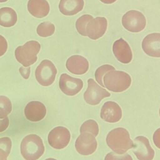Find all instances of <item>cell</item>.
Here are the masks:
<instances>
[{
  "mask_svg": "<svg viewBox=\"0 0 160 160\" xmlns=\"http://www.w3.org/2000/svg\"><path fill=\"white\" fill-rule=\"evenodd\" d=\"M106 141L109 147L119 155L125 154L133 148V141L128 131L124 128H117L111 131L107 135Z\"/></svg>",
  "mask_w": 160,
  "mask_h": 160,
  "instance_id": "obj_1",
  "label": "cell"
},
{
  "mask_svg": "<svg viewBox=\"0 0 160 160\" xmlns=\"http://www.w3.org/2000/svg\"><path fill=\"white\" fill-rule=\"evenodd\" d=\"M45 149L42 139L36 134L27 135L21 143V153L26 160H38L44 154Z\"/></svg>",
  "mask_w": 160,
  "mask_h": 160,
  "instance_id": "obj_2",
  "label": "cell"
},
{
  "mask_svg": "<svg viewBox=\"0 0 160 160\" xmlns=\"http://www.w3.org/2000/svg\"><path fill=\"white\" fill-rule=\"evenodd\" d=\"M103 84L110 91L121 92L125 91L131 84V78L126 72L112 70L103 77Z\"/></svg>",
  "mask_w": 160,
  "mask_h": 160,
  "instance_id": "obj_3",
  "label": "cell"
},
{
  "mask_svg": "<svg viewBox=\"0 0 160 160\" xmlns=\"http://www.w3.org/2000/svg\"><path fill=\"white\" fill-rule=\"evenodd\" d=\"M40 48L41 46L37 41H28L23 46L17 48L15 50V57L18 62L24 67H29L37 61V55Z\"/></svg>",
  "mask_w": 160,
  "mask_h": 160,
  "instance_id": "obj_4",
  "label": "cell"
},
{
  "mask_svg": "<svg viewBox=\"0 0 160 160\" xmlns=\"http://www.w3.org/2000/svg\"><path fill=\"white\" fill-rule=\"evenodd\" d=\"M57 73V69L52 62L43 60L36 69V78L41 85L49 86L55 81Z\"/></svg>",
  "mask_w": 160,
  "mask_h": 160,
  "instance_id": "obj_5",
  "label": "cell"
},
{
  "mask_svg": "<svg viewBox=\"0 0 160 160\" xmlns=\"http://www.w3.org/2000/svg\"><path fill=\"white\" fill-rule=\"evenodd\" d=\"M122 25L132 32H139L146 26V19L142 12L132 10L127 12L122 17Z\"/></svg>",
  "mask_w": 160,
  "mask_h": 160,
  "instance_id": "obj_6",
  "label": "cell"
},
{
  "mask_svg": "<svg viewBox=\"0 0 160 160\" xmlns=\"http://www.w3.org/2000/svg\"><path fill=\"white\" fill-rule=\"evenodd\" d=\"M110 96L111 94L106 89L100 86L94 79H88V87L84 94V99L88 104L98 105L103 98Z\"/></svg>",
  "mask_w": 160,
  "mask_h": 160,
  "instance_id": "obj_7",
  "label": "cell"
},
{
  "mask_svg": "<svg viewBox=\"0 0 160 160\" xmlns=\"http://www.w3.org/2000/svg\"><path fill=\"white\" fill-rule=\"evenodd\" d=\"M71 138L69 130L63 127L54 128L49 133L48 141L50 145L56 149H62L67 146Z\"/></svg>",
  "mask_w": 160,
  "mask_h": 160,
  "instance_id": "obj_8",
  "label": "cell"
},
{
  "mask_svg": "<svg viewBox=\"0 0 160 160\" xmlns=\"http://www.w3.org/2000/svg\"><path fill=\"white\" fill-rule=\"evenodd\" d=\"M132 152L139 160H153L155 152L149 140L143 136L136 137L133 142Z\"/></svg>",
  "mask_w": 160,
  "mask_h": 160,
  "instance_id": "obj_9",
  "label": "cell"
},
{
  "mask_svg": "<svg viewBox=\"0 0 160 160\" xmlns=\"http://www.w3.org/2000/svg\"><path fill=\"white\" fill-rule=\"evenodd\" d=\"M95 136L89 132L81 133L76 140L75 147L77 151L83 156L92 155L96 151L98 143Z\"/></svg>",
  "mask_w": 160,
  "mask_h": 160,
  "instance_id": "obj_10",
  "label": "cell"
},
{
  "mask_svg": "<svg viewBox=\"0 0 160 160\" xmlns=\"http://www.w3.org/2000/svg\"><path fill=\"white\" fill-rule=\"evenodd\" d=\"M83 86L82 81L79 78H72L67 74L60 77L59 87L62 92L69 96H74L79 93Z\"/></svg>",
  "mask_w": 160,
  "mask_h": 160,
  "instance_id": "obj_11",
  "label": "cell"
},
{
  "mask_svg": "<svg viewBox=\"0 0 160 160\" xmlns=\"http://www.w3.org/2000/svg\"><path fill=\"white\" fill-rule=\"evenodd\" d=\"M107 19L104 17H97L88 22L86 28L87 36L97 40L105 34L107 28Z\"/></svg>",
  "mask_w": 160,
  "mask_h": 160,
  "instance_id": "obj_12",
  "label": "cell"
},
{
  "mask_svg": "<svg viewBox=\"0 0 160 160\" xmlns=\"http://www.w3.org/2000/svg\"><path fill=\"white\" fill-rule=\"evenodd\" d=\"M122 111L119 105L113 101L106 102L101 110L100 117L108 123L118 122L122 118Z\"/></svg>",
  "mask_w": 160,
  "mask_h": 160,
  "instance_id": "obj_13",
  "label": "cell"
},
{
  "mask_svg": "<svg viewBox=\"0 0 160 160\" xmlns=\"http://www.w3.org/2000/svg\"><path fill=\"white\" fill-rule=\"evenodd\" d=\"M142 48L147 55L160 58V33H153L146 36L142 42Z\"/></svg>",
  "mask_w": 160,
  "mask_h": 160,
  "instance_id": "obj_14",
  "label": "cell"
},
{
  "mask_svg": "<svg viewBox=\"0 0 160 160\" xmlns=\"http://www.w3.org/2000/svg\"><path fill=\"white\" fill-rule=\"evenodd\" d=\"M47 109L42 102L37 101L29 102L24 108V115L29 121L38 122L46 116Z\"/></svg>",
  "mask_w": 160,
  "mask_h": 160,
  "instance_id": "obj_15",
  "label": "cell"
},
{
  "mask_svg": "<svg viewBox=\"0 0 160 160\" xmlns=\"http://www.w3.org/2000/svg\"><path fill=\"white\" fill-rule=\"evenodd\" d=\"M113 52L120 62L128 64L132 59V53L129 44L123 38L116 40L113 45Z\"/></svg>",
  "mask_w": 160,
  "mask_h": 160,
  "instance_id": "obj_16",
  "label": "cell"
},
{
  "mask_svg": "<svg viewBox=\"0 0 160 160\" xmlns=\"http://www.w3.org/2000/svg\"><path fill=\"white\" fill-rule=\"evenodd\" d=\"M66 67L70 73L74 75H82L87 72L89 63L84 57L80 55H73L68 59Z\"/></svg>",
  "mask_w": 160,
  "mask_h": 160,
  "instance_id": "obj_17",
  "label": "cell"
},
{
  "mask_svg": "<svg viewBox=\"0 0 160 160\" xmlns=\"http://www.w3.org/2000/svg\"><path fill=\"white\" fill-rule=\"evenodd\" d=\"M27 8L32 16L38 18L48 16L50 11L49 4L46 0H29Z\"/></svg>",
  "mask_w": 160,
  "mask_h": 160,
  "instance_id": "obj_18",
  "label": "cell"
},
{
  "mask_svg": "<svg viewBox=\"0 0 160 160\" xmlns=\"http://www.w3.org/2000/svg\"><path fill=\"white\" fill-rule=\"evenodd\" d=\"M84 5V0H61L59 8L64 15L73 16L82 11Z\"/></svg>",
  "mask_w": 160,
  "mask_h": 160,
  "instance_id": "obj_19",
  "label": "cell"
},
{
  "mask_svg": "<svg viewBox=\"0 0 160 160\" xmlns=\"http://www.w3.org/2000/svg\"><path fill=\"white\" fill-rule=\"evenodd\" d=\"M18 21V15L13 8L3 7L0 8V25L4 27L14 26Z\"/></svg>",
  "mask_w": 160,
  "mask_h": 160,
  "instance_id": "obj_20",
  "label": "cell"
},
{
  "mask_svg": "<svg viewBox=\"0 0 160 160\" xmlns=\"http://www.w3.org/2000/svg\"><path fill=\"white\" fill-rule=\"evenodd\" d=\"M55 27L54 24L48 22H42L37 28V32L39 36L46 38L51 36L55 32Z\"/></svg>",
  "mask_w": 160,
  "mask_h": 160,
  "instance_id": "obj_21",
  "label": "cell"
},
{
  "mask_svg": "<svg viewBox=\"0 0 160 160\" xmlns=\"http://www.w3.org/2000/svg\"><path fill=\"white\" fill-rule=\"evenodd\" d=\"M12 109V103L9 99L5 96H0V119L8 117Z\"/></svg>",
  "mask_w": 160,
  "mask_h": 160,
  "instance_id": "obj_22",
  "label": "cell"
},
{
  "mask_svg": "<svg viewBox=\"0 0 160 160\" xmlns=\"http://www.w3.org/2000/svg\"><path fill=\"white\" fill-rule=\"evenodd\" d=\"M12 147V142L8 137L0 138V160H7Z\"/></svg>",
  "mask_w": 160,
  "mask_h": 160,
  "instance_id": "obj_23",
  "label": "cell"
},
{
  "mask_svg": "<svg viewBox=\"0 0 160 160\" xmlns=\"http://www.w3.org/2000/svg\"><path fill=\"white\" fill-rule=\"evenodd\" d=\"M99 127L97 122L90 119L84 122L80 128L81 133L89 132L92 133L95 137L98 136L99 133Z\"/></svg>",
  "mask_w": 160,
  "mask_h": 160,
  "instance_id": "obj_24",
  "label": "cell"
},
{
  "mask_svg": "<svg viewBox=\"0 0 160 160\" xmlns=\"http://www.w3.org/2000/svg\"><path fill=\"white\" fill-rule=\"evenodd\" d=\"M94 19L92 16L89 15H83L77 21L76 23V28L79 33L83 36H87L86 32V28L88 23L90 21Z\"/></svg>",
  "mask_w": 160,
  "mask_h": 160,
  "instance_id": "obj_25",
  "label": "cell"
},
{
  "mask_svg": "<svg viewBox=\"0 0 160 160\" xmlns=\"http://www.w3.org/2000/svg\"><path fill=\"white\" fill-rule=\"evenodd\" d=\"M114 70H115V68L110 65H104L100 67L95 72V76L96 81L102 87H104L105 86L102 82L103 77L107 72Z\"/></svg>",
  "mask_w": 160,
  "mask_h": 160,
  "instance_id": "obj_26",
  "label": "cell"
},
{
  "mask_svg": "<svg viewBox=\"0 0 160 160\" xmlns=\"http://www.w3.org/2000/svg\"><path fill=\"white\" fill-rule=\"evenodd\" d=\"M104 160H133L130 155L128 154L122 155L117 154L114 152H111L107 154Z\"/></svg>",
  "mask_w": 160,
  "mask_h": 160,
  "instance_id": "obj_27",
  "label": "cell"
},
{
  "mask_svg": "<svg viewBox=\"0 0 160 160\" xmlns=\"http://www.w3.org/2000/svg\"><path fill=\"white\" fill-rule=\"evenodd\" d=\"M8 43L6 39L0 35V57L3 55L7 51Z\"/></svg>",
  "mask_w": 160,
  "mask_h": 160,
  "instance_id": "obj_28",
  "label": "cell"
},
{
  "mask_svg": "<svg viewBox=\"0 0 160 160\" xmlns=\"http://www.w3.org/2000/svg\"><path fill=\"white\" fill-rule=\"evenodd\" d=\"M153 140L156 146L160 149V128L157 129L154 132Z\"/></svg>",
  "mask_w": 160,
  "mask_h": 160,
  "instance_id": "obj_29",
  "label": "cell"
},
{
  "mask_svg": "<svg viewBox=\"0 0 160 160\" xmlns=\"http://www.w3.org/2000/svg\"><path fill=\"white\" fill-rule=\"evenodd\" d=\"M9 125V120L8 118L0 119V132L5 131L8 128Z\"/></svg>",
  "mask_w": 160,
  "mask_h": 160,
  "instance_id": "obj_30",
  "label": "cell"
},
{
  "mask_svg": "<svg viewBox=\"0 0 160 160\" xmlns=\"http://www.w3.org/2000/svg\"><path fill=\"white\" fill-rule=\"evenodd\" d=\"M26 68V67H25ZM25 68L21 67L19 68V72L22 78L24 79H28L30 77V72H31V69L30 68Z\"/></svg>",
  "mask_w": 160,
  "mask_h": 160,
  "instance_id": "obj_31",
  "label": "cell"
},
{
  "mask_svg": "<svg viewBox=\"0 0 160 160\" xmlns=\"http://www.w3.org/2000/svg\"><path fill=\"white\" fill-rule=\"evenodd\" d=\"M100 1L103 2V3L109 4H112L115 2H116L117 0H100Z\"/></svg>",
  "mask_w": 160,
  "mask_h": 160,
  "instance_id": "obj_32",
  "label": "cell"
},
{
  "mask_svg": "<svg viewBox=\"0 0 160 160\" xmlns=\"http://www.w3.org/2000/svg\"><path fill=\"white\" fill-rule=\"evenodd\" d=\"M8 0H0V3H3L5 2H7Z\"/></svg>",
  "mask_w": 160,
  "mask_h": 160,
  "instance_id": "obj_33",
  "label": "cell"
},
{
  "mask_svg": "<svg viewBox=\"0 0 160 160\" xmlns=\"http://www.w3.org/2000/svg\"><path fill=\"white\" fill-rule=\"evenodd\" d=\"M45 160H57L55 159H53V158H48V159H46Z\"/></svg>",
  "mask_w": 160,
  "mask_h": 160,
  "instance_id": "obj_34",
  "label": "cell"
},
{
  "mask_svg": "<svg viewBox=\"0 0 160 160\" xmlns=\"http://www.w3.org/2000/svg\"><path fill=\"white\" fill-rule=\"evenodd\" d=\"M159 114H160V110H159Z\"/></svg>",
  "mask_w": 160,
  "mask_h": 160,
  "instance_id": "obj_35",
  "label": "cell"
}]
</instances>
